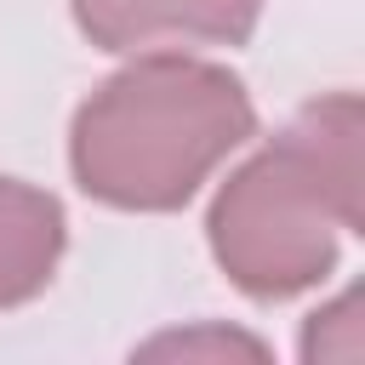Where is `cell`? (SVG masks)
<instances>
[{
    "mask_svg": "<svg viewBox=\"0 0 365 365\" xmlns=\"http://www.w3.org/2000/svg\"><path fill=\"white\" fill-rule=\"evenodd\" d=\"M359 91H325L297 108L245 165L228 171L205 211V240L217 268L257 302H285L314 291L336 257L342 234L365 222L359 211Z\"/></svg>",
    "mask_w": 365,
    "mask_h": 365,
    "instance_id": "6da1fadb",
    "label": "cell"
},
{
    "mask_svg": "<svg viewBox=\"0 0 365 365\" xmlns=\"http://www.w3.org/2000/svg\"><path fill=\"white\" fill-rule=\"evenodd\" d=\"M68 11L103 51H137L160 40L245 46L257 34L262 0H68Z\"/></svg>",
    "mask_w": 365,
    "mask_h": 365,
    "instance_id": "3957f363",
    "label": "cell"
},
{
    "mask_svg": "<svg viewBox=\"0 0 365 365\" xmlns=\"http://www.w3.org/2000/svg\"><path fill=\"white\" fill-rule=\"evenodd\" d=\"M257 131L245 80L188 51H143L114 68L68 125V171L114 211H182Z\"/></svg>",
    "mask_w": 365,
    "mask_h": 365,
    "instance_id": "7a4b0ae2",
    "label": "cell"
},
{
    "mask_svg": "<svg viewBox=\"0 0 365 365\" xmlns=\"http://www.w3.org/2000/svg\"><path fill=\"white\" fill-rule=\"evenodd\" d=\"M63 245H68L63 200L34 182L0 177V314L34 302L51 285Z\"/></svg>",
    "mask_w": 365,
    "mask_h": 365,
    "instance_id": "277c9868",
    "label": "cell"
}]
</instances>
